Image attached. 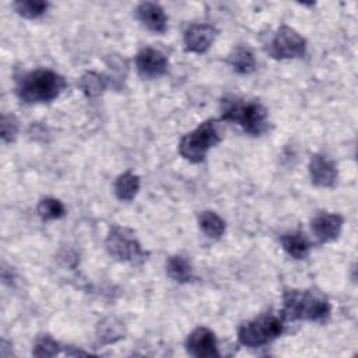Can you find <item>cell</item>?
<instances>
[{
    "mask_svg": "<svg viewBox=\"0 0 358 358\" xmlns=\"http://www.w3.org/2000/svg\"><path fill=\"white\" fill-rule=\"evenodd\" d=\"M36 211L42 221H52L62 218L66 214V207L59 199L45 197L39 201Z\"/></svg>",
    "mask_w": 358,
    "mask_h": 358,
    "instance_id": "obj_21",
    "label": "cell"
},
{
    "mask_svg": "<svg viewBox=\"0 0 358 358\" xmlns=\"http://www.w3.org/2000/svg\"><path fill=\"white\" fill-rule=\"evenodd\" d=\"M60 352V345L56 340H53L50 336L43 334L39 336L34 344L32 354L35 357H53Z\"/></svg>",
    "mask_w": 358,
    "mask_h": 358,
    "instance_id": "obj_23",
    "label": "cell"
},
{
    "mask_svg": "<svg viewBox=\"0 0 358 358\" xmlns=\"http://www.w3.org/2000/svg\"><path fill=\"white\" fill-rule=\"evenodd\" d=\"M105 248L113 259L131 264H141L148 256L136 234L130 228L120 225L110 227L105 239Z\"/></svg>",
    "mask_w": 358,
    "mask_h": 358,
    "instance_id": "obj_6",
    "label": "cell"
},
{
    "mask_svg": "<svg viewBox=\"0 0 358 358\" xmlns=\"http://www.w3.org/2000/svg\"><path fill=\"white\" fill-rule=\"evenodd\" d=\"M284 331V319L275 315H263L245 322L238 329V341L249 348H257L280 337Z\"/></svg>",
    "mask_w": 358,
    "mask_h": 358,
    "instance_id": "obj_5",
    "label": "cell"
},
{
    "mask_svg": "<svg viewBox=\"0 0 358 358\" xmlns=\"http://www.w3.org/2000/svg\"><path fill=\"white\" fill-rule=\"evenodd\" d=\"M136 15L145 28L155 34H164L168 28V17L164 8L157 3H140L136 8Z\"/></svg>",
    "mask_w": 358,
    "mask_h": 358,
    "instance_id": "obj_13",
    "label": "cell"
},
{
    "mask_svg": "<svg viewBox=\"0 0 358 358\" xmlns=\"http://www.w3.org/2000/svg\"><path fill=\"white\" fill-rule=\"evenodd\" d=\"M48 7H49V4L46 1H39V0H21V1L14 3L15 11L21 17L29 18V20L42 17L46 13Z\"/></svg>",
    "mask_w": 358,
    "mask_h": 358,
    "instance_id": "obj_22",
    "label": "cell"
},
{
    "mask_svg": "<svg viewBox=\"0 0 358 358\" xmlns=\"http://www.w3.org/2000/svg\"><path fill=\"white\" fill-rule=\"evenodd\" d=\"M267 52L277 60L303 57L306 53V41L294 28L281 25L273 35Z\"/></svg>",
    "mask_w": 358,
    "mask_h": 358,
    "instance_id": "obj_7",
    "label": "cell"
},
{
    "mask_svg": "<svg viewBox=\"0 0 358 358\" xmlns=\"http://www.w3.org/2000/svg\"><path fill=\"white\" fill-rule=\"evenodd\" d=\"M138 190H140V178L130 171L120 173L113 183V192L116 197L122 201L133 200L138 193Z\"/></svg>",
    "mask_w": 358,
    "mask_h": 358,
    "instance_id": "obj_17",
    "label": "cell"
},
{
    "mask_svg": "<svg viewBox=\"0 0 358 358\" xmlns=\"http://www.w3.org/2000/svg\"><path fill=\"white\" fill-rule=\"evenodd\" d=\"M218 31L211 24H192L183 35V45L186 52L204 53L215 41Z\"/></svg>",
    "mask_w": 358,
    "mask_h": 358,
    "instance_id": "obj_10",
    "label": "cell"
},
{
    "mask_svg": "<svg viewBox=\"0 0 358 358\" xmlns=\"http://www.w3.org/2000/svg\"><path fill=\"white\" fill-rule=\"evenodd\" d=\"M165 271L169 278L176 282L185 284L193 278V268L189 260L180 255L169 256L165 263Z\"/></svg>",
    "mask_w": 358,
    "mask_h": 358,
    "instance_id": "obj_16",
    "label": "cell"
},
{
    "mask_svg": "<svg viewBox=\"0 0 358 358\" xmlns=\"http://www.w3.org/2000/svg\"><path fill=\"white\" fill-rule=\"evenodd\" d=\"M67 87L63 76L49 69L25 73L17 80L15 92L25 103H45L56 99Z\"/></svg>",
    "mask_w": 358,
    "mask_h": 358,
    "instance_id": "obj_2",
    "label": "cell"
},
{
    "mask_svg": "<svg viewBox=\"0 0 358 358\" xmlns=\"http://www.w3.org/2000/svg\"><path fill=\"white\" fill-rule=\"evenodd\" d=\"M344 218L336 213H320L310 221V229L322 243L333 242L341 234Z\"/></svg>",
    "mask_w": 358,
    "mask_h": 358,
    "instance_id": "obj_11",
    "label": "cell"
},
{
    "mask_svg": "<svg viewBox=\"0 0 358 358\" xmlns=\"http://www.w3.org/2000/svg\"><path fill=\"white\" fill-rule=\"evenodd\" d=\"M282 249L289 255L291 257L296 260L306 259L310 252V243L306 239V236L301 232H288L284 234L280 239Z\"/></svg>",
    "mask_w": 358,
    "mask_h": 358,
    "instance_id": "obj_15",
    "label": "cell"
},
{
    "mask_svg": "<svg viewBox=\"0 0 358 358\" xmlns=\"http://www.w3.org/2000/svg\"><path fill=\"white\" fill-rule=\"evenodd\" d=\"M310 180L317 187H331L337 180V166L324 154H313L309 161Z\"/></svg>",
    "mask_w": 358,
    "mask_h": 358,
    "instance_id": "obj_12",
    "label": "cell"
},
{
    "mask_svg": "<svg viewBox=\"0 0 358 358\" xmlns=\"http://www.w3.org/2000/svg\"><path fill=\"white\" fill-rule=\"evenodd\" d=\"M186 351L196 358H217L220 357L217 337L208 327H196L186 338Z\"/></svg>",
    "mask_w": 358,
    "mask_h": 358,
    "instance_id": "obj_8",
    "label": "cell"
},
{
    "mask_svg": "<svg viewBox=\"0 0 358 358\" xmlns=\"http://www.w3.org/2000/svg\"><path fill=\"white\" fill-rule=\"evenodd\" d=\"M136 69L143 78H157L166 73V56L154 48H143L136 55Z\"/></svg>",
    "mask_w": 358,
    "mask_h": 358,
    "instance_id": "obj_9",
    "label": "cell"
},
{
    "mask_svg": "<svg viewBox=\"0 0 358 358\" xmlns=\"http://www.w3.org/2000/svg\"><path fill=\"white\" fill-rule=\"evenodd\" d=\"M200 231L211 239H220L225 232V222L224 220L214 211H203L199 214L197 218Z\"/></svg>",
    "mask_w": 358,
    "mask_h": 358,
    "instance_id": "obj_19",
    "label": "cell"
},
{
    "mask_svg": "<svg viewBox=\"0 0 358 358\" xmlns=\"http://www.w3.org/2000/svg\"><path fill=\"white\" fill-rule=\"evenodd\" d=\"M221 120L239 124L245 133L260 136L268 130V115L257 101L228 96L221 101Z\"/></svg>",
    "mask_w": 358,
    "mask_h": 358,
    "instance_id": "obj_3",
    "label": "cell"
},
{
    "mask_svg": "<svg viewBox=\"0 0 358 358\" xmlns=\"http://www.w3.org/2000/svg\"><path fill=\"white\" fill-rule=\"evenodd\" d=\"M330 315V302L317 289H287L282 295L284 320L322 322Z\"/></svg>",
    "mask_w": 358,
    "mask_h": 358,
    "instance_id": "obj_1",
    "label": "cell"
},
{
    "mask_svg": "<svg viewBox=\"0 0 358 358\" xmlns=\"http://www.w3.org/2000/svg\"><path fill=\"white\" fill-rule=\"evenodd\" d=\"M228 63L239 74H250L256 69V60L248 48L238 46L228 56Z\"/></svg>",
    "mask_w": 358,
    "mask_h": 358,
    "instance_id": "obj_20",
    "label": "cell"
},
{
    "mask_svg": "<svg viewBox=\"0 0 358 358\" xmlns=\"http://www.w3.org/2000/svg\"><path fill=\"white\" fill-rule=\"evenodd\" d=\"M96 343L99 345H108L124 338V323L115 316H108L96 326Z\"/></svg>",
    "mask_w": 358,
    "mask_h": 358,
    "instance_id": "obj_14",
    "label": "cell"
},
{
    "mask_svg": "<svg viewBox=\"0 0 358 358\" xmlns=\"http://www.w3.org/2000/svg\"><path fill=\"white\" fill-rule=\"evenodd\" d=\"M18 120L14 115H3L1 122H0V129H1V138L6 143H11L15 140L17 133H18Z\"/></svg>",
    "mask_w": 358,
    "mask_h": 358,
    "instance_id": "obj_24",
    "label": "cell"
},
{
    "mask_svg": "<svg viewBox=\"0 0 358 358\" xmlns=\"http://www.w3.org/2000/svg\"><path fill=\"white\" fill-rule=\"evenodd\" d=\"M222 140L220 120L208 119L185 134L178 145L179 154L192 164L204 161L207 152Z\"/></svg>",
    "mask_w": 358,
    "mask_h": 358,
    "instance_id": "obj_4",
    "label": "cell"
},
{
    "mask_svg": "<svg viewBox=\"0 0 358 358\" xmlns=\"http://www.w3.org/2000/svg\"><path fill=\"white\" fill-rule=\"evenodd\" d=\"M78 88L85 96L96 98L108 88V78L96 71H85L78 80Z\"/></svg>",
    "mask_w": 358,
    "mask_h": 358,
    "instance_id": "obj_18",
    "label": "cell"
}]
</instances>
